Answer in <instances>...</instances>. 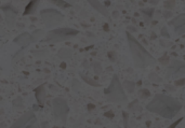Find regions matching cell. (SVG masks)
<instances>
[{
  "label": "cell",
  "instance_id": "1",
  "mask_svg": "<svg viewBox=\"0 0 185 128\" xmlns=\"http://www.w3.org/2000/svg\"><path fill=\"white\" fill-rule=\"evenodd\" d=\"M146 109L155 114L160 115L163 119H171L182 109V103L171 96L165 94H157L152 101L146 106Z\"/></svg>",
  "mask_w": 185,
  "mask_h": 128
},
{
  "label": "cell",
  "instance_id": "2",
  "mask_svg": "<svg viewBox=\"0 0 185 128\" xmlns=\"http://www.w3.org/2000/svg\"><path fill=\"white\" fill-rule=\"evenodd\" d=\"M126 36L127 40H128V44H129V48H130L131 55H132V58H133L136 67L146 68L148 66L156 65L157 60L149 54V52L146 51V49L133 37V35L131 32L126 31Z\"/></svg>",
  "mask_w": 185,
  "mask_h": 128
},
{
  "label": "cell",
  "instance_id": "3",
  "mask_svg": "<svg viewBox=\"0 0 185 128\" xmlns=\"http://www.w3.org/2000/svg\"><path fill=\"white\" fill-rule=\"evenodd\" d=\"M104 94L106 99L110 102H125L127 101V96L125 94V89L122 87L117 74L113 75L112 82L107 88H105Z\"/></svg>",
  "mask_w": 185,
  "mask_h": 128
},
{
  "label": "cell",
  "instance_id": "4",
  "mask_svg": "<svg viewBox=\"0 0 185 128\" xmlns=\"http://www.w3.org/2000/svg\"><path fill=\"white\" fill-rule=\"evenodd\" d=\"M79 34V31L73 28H56V29H52L50 30L47 36H45V41L49 42H61V41H65L70 38H74L75 36Z\"/></svg>",
  "mask_w": 185,
  "mask_h": 128
},
{
  "label": "cell",
  "instance_id": "5",
  "mask_svg": "<svg viewBox=\"0 0 185 128\" xmlns=\"http://www.w3.org/2000/svg\"><path fill=\"white\" fill-rule=\"evenodd\" d=\"M40 15L48 28H53L63 22L64 16L60 11L54 9H45L40 12Z\"/></svg>",
  "mask_w": 185,
  "mask_h": 128
},
{
  "label": "cell",
  "instance_id": "6",
  "mask_svg": "<svg viewBox=\"0 0 185 128\" xmlns=\"http://www.w3.org/2000/svg\"><path fill=\"white\" fill-rule=\"evenodd\" d=\"M185 75V62H181L179 59H172L171 62L169 64L166 72V78L167 79H176Z\"/></svg>",
  "mask_w": 185,
  "mask_h": 128
},
{
  "label": "cell",
  "instance_id": "7",
  "mask_svg": "<svg viewBox=\"0 0 185 128\" xmlns=\"http://www.w3.org/2000/svg\"><path fill=\"white\" fill-rule=\"evenodd\" d=\"M52 109H53V113H54L56 119H61L63 122H65L67 119L69 108H68V105L65 99H63V98H55V99H53Z\"/></svg>",
  "mask_w": 185,
  "mask_h": 128
},
{
  "label": "cell",
  "instance_id": "8",
  "mask_svg": "<svg viewBox=\"0 0 185 128\" xmlns=\"http://www.w3.org/2000/svg\"><path fill=\"white\" fill-rule=\"evenodd\" d=\"M37 124V119L35 113L29 111L21 116L18 121H15L10 128H34V125Z\"/></svg>",
  "mask_w": 185,
  "mask_h": 128
},
{
  "label": "cell",
  "instance_id": "9",
  "mask_svg": "<svg viewBox=\"0 0 185 128\" xmlns=\"http://www.w3.org/2000/svg\"><path fill=\"white\" fill-rule=\"evenodd\" d=\"M170 25L173 26V30L176 35H183L185 34V14H180L174 17L170 22Z\"/></svg>",
  "mask_w": 185,
  "mask_h": 128
},
{
  "label": "cell",
  "instance_id": "10",
  "mask_svg": "<svg viewBox=\"0 0 185 128\" xmlns=\"http://www.w3.org/2000/svg\"><path fill=\"white\" fill-rule=\"evenodd\" d=\"M1 9H2V11H3L5 14L7 22L9 23L10 25H13L14 18H15L16 14H18V10L15 9V8H13V5H3Z\"/></svg>",
  "mask_w": 185,
  "mask_h": 128
},
{
  "label": "cell",
  "instance_id": "11",
  "mask_svg": "<svg viewBox=\"0 0 185 128\" xmlns=\"http://www.w3.org/2000/svg\"><path fill=\"white\" fill-rule=\"evenodd\" d=\"M33 41H34V37H32L27 32L26 34H22L21 36H18L16 39H14V42L20 44L21 46H26V45H28Z\"/></svg>",
  "mask_w": 185,
  "mask_h": 128
},
{
  "label": "cell",
  "instance_id": "12",
  "mask_svg": "<svg viewBox=\"0 0 185 128\" xmlns=\"http://www.w3.org/2000/svg\"><path fill=\"white\" fill-rule=\"evenodd\" d=\"M35 93H36V99H37V101H38L39 107H43V105H45V85H40L38 88H36Z\"/></svg>",
  "mask_w": 185,
  "mask_h": 128
},
{
  "label": "cell",
  "instance_id": "13",
  "mask_svg": "<svg viewBox=\"0 0 185 128\" xmlns=\"http://www.w3.org/2000/svg\"><path fill=\"white\" fill-rule=\"evenodd\" d=\"M90 2V5L94 8L96 11H99L100 13L102 14V15H104V16H108V11H107V9L104 7V5H102L101 2H99V1H89Z\"/></svg>",
  "mask_w": 185,
  "mask_h": 128
},
{
  "label": "cell",
  "instance_id": "14",
  "mask_svg": "<svg viewBox=\"0 0 185 128\" xmlns=\"http://www.w3.org/2000/svg\"><path fill=\"white\" fill-rule=\"evenodd\" d=\"M39 5V1H30L27 5V7L25 8V11H24V15H28V14H33L35 13V10Z\"/></svg>",
  "mask_w": 185,
  "mask_h": 128
},
{
  "label": "cell",
  "instance_id": "15",
  "mask_svg": "<svg viewBox=\"0 0 185 128\" xmlns=\"http://www.w3.org/2000/svg\"><path fill=\"white\" fill-rule=\"evenodd\" d=\"M154 11L155 10L153 8H150V9H142L141 10V13L144 15V19L146 23H149L152 21V17H153L154 15Z\"/></svg>",
  "mask_w": 185,
  "mask_h": 128
},
{
  "label": "cell",
  "instance_id": "16",
  "mask_svg": "<svg viewBox=\"0 0 185 128\" xmlns=\"http://www.w3.org/2000/svg\"><path fill=\"white\" fill-rule=\"evenodd\" d=\"M123 87L127 89V92L129 93H133L136 89V83L133 81H125L123 83Z\"/></svg>",
  "mask_w": 185,
  "mask_h": 128
},
{
  "label": "cell",
  "instance_id": "17",
  "mask_svg": "<svg viewBox=\"0 0 185 128\" xmlns=\"http://www.w3.org/2000/svg\"><path fill=\"white\" fill-rule=\"evenodd\" d=\"M80 76H81V79L86 82V83L90 84V85H92V86H95V87H98V86H100V84L98 83V82H95L94 80H92L91 78H89V76H87V75H83V74H80Z\"/></svg>",
  "mask_w": 185,
  "mask_h": 128
},
{
  "label": "cell",
  "instance_id": "18",
  "mask_svg": "<svg viewBox=\"0 0 185 128\" xmlns=\"http://www.w3.org/2000/svg\"><path fill=\"white\" fill-rule=\"evenodd\" d=\"M59 56L61 58H68L72 56V51L68 49H62L59 52Z\"/></svg>",
  "mask_w": 185,
  "mask_h": 128
},
{
  "label": "cell",
  "instance_id": "19",
  "mask_svg": "<svg viewBox=\"0 0 185 128\" xmlns=\"http://www.w3.org/2000/svg\"><path fill=\"white\" fill-rule=\"evenodd\" d=\"M139 96H140L141 98H148L149 96H150V92H149L148 89L146 88H142L139 90Z\"/></svg>",
  "mask_w": 185,
  "mask_h": 128
},
{
  "label": "cell",
  "instance_id": "20",
  "mask_svg": "<svg viewBox=\"0 0 185 128\" xmlns=\"http://www.w3.org/2000/svg\"><path fill=\"white\" fill-rule=\"evenodd\" d=\"M158 62H160V64H161V65H163V66H168V65H169V64H170V59H169V56H168V55H163V57H160L159 58V60H158Z\"/></svg>",
  "mask_w": 185,
  "mask_h": 128
},
{
  "label": "cell",
  "instance_id": "21",
  "mask_svg": "<svg viewBox=\"0 0 185 128\" xmlns=\"http://www.w3.org/2000/svg\"><path fill=\"white\" fill-rule=\"evenodd\" d=\"M149 79L152 80L153 82H155V83H161V81H163V80L160 79L159 76H157V74L154 73V72H152V73L149 74Z\"/></svg>",
  "mask_w": 185,
  "mask_h": 128
},
{
  "label": "cell",
  "instance_id": "22",
  "mask_svg": "<svg viewBox=\"0 0 185 128\" xmlns=\"http://www.w3.org/2000/svg\"><path fill=\"white\" fill-rule=\"evenodd\" d=\"M122 117H123V122H125V128H128L129 125V114L127 112H122Z\"/></svg>",
  "mask_w": 185,
  "mask_h": 128
},
{
  "label": "cell",
  "instance_id": "23",
  "mask_svg": "<svg viewBox=\"0 0 185 128\" xmlns=\"http://www.w3.org/2000/svg\"><path fill=\"white\" fill-rule=\"evenodd\" d=\"M165 8L167 9H173L174 5H176V1H165Z\"/></svg>",
  "mask_w": 185,
  "mask_h": 128
},
{
  "label": "cell",
  "instance_id": "24",
  "mask_svg": "<svg viewBox=\"0 0 185 128\" xmlns=\"http://www.w3.org/2000/svg\"><path fill=\"white\" fill-rule=\"evenodd\" d=\"M174 85L176 86H183V85H185V78H181L179 80H176L174 81Z\"/></svg>",
  "mask_w": 185,
  "mask_h": 128
},
{
  "label": "cell",
  "instance_id": "25",
  "mask_svg": "<svg viewBox=\"0 0 185 128\" xmlns=\"http://www.w3.org/2000/svg\"><path fill=\"white\" fill-rule=\"evenodd\" d=\"M107 57L110 59V62H115L117 56H116V53H115V52H108V53H107Z\"/></svg>",
  "mask_w": 185,
  "mask_h": 128
},
{
  "label": "cell",
  "instance_id": "26",
  "mask_svg": "<svg viewBox=\"0 0 185 128\" xmlns=\"http://www.w3.org/2000/svg\"><path fill=\"white\" fill-rule=\"evenodd\" d=\"M182 121H183V117H180L179 119H176V122H173V123H172L171 125H170V126H168L167 128H176V126H178V125H179V124H180L181 122H182Z\"/></svg>",
  "mask_w": 185,
  "mask_h": 128
},
{
  "label": "cell",
  "instance_id": "27",
  "mask_svg": "<svg viewBox=\"0 0 185 128\" xmlns=\"http://www.w3.org/2000/svg\"><path fill=\"white\" fill-rule=\"evenodd\" d=\"M93 67H94V71L96 73H101V72H102V66L100 65L99 62H95Z\"/></svg>",
  "mask_w": 185,
  "mask_h": 128
},
{
  "label": "cell",
  "instance_id": "28",
  "mask_svg": "<svg viewBox=\"0 0 185 128\" xmlns=\"http://www.w3.org/2000/svg\"><path fill=\"white\" fill-rule=\"evenodd\" d=\"M160 35L163 36V37H165V38H169V37H170V36H169V32L167 31V27H163V29L160 31Z\"/></svg>",
  "mask_w": 185,
  "mask_h": 128
},
{
  "label": "cell",
  "instance_id": "29",
  "mask_svg": "<svg viewBox=\"0 0 185 128\" xmlns=\"http://www.w3.org/2000/svg\"><path fill=\"white\" fill-rule=\"evenodd\" d=\"M51 2H53V3L58 5H61V7H69V5L66 3L65 1H51Z\"/></svg>",
  "mask_w": 185,
  "mask_h": 128
},
{
  "label": "cell",
  "instance_id": "30",
  "mask_svg": "<svg viewBox=\"0 0 185 128\" xmlns=\"http://www.w3.org/2000/svg\"><path fill=\"white\" fill-rule=\"evenodd\" d=\"M104 115H105V117H107V119H114V116H115L113 111H107V112L104 113Z\"/></svg>",
  "mask_w": 185,
  "mask_h": 128
},
{
  "label": "cell",
  "instance_id": "31",
  "mask_svg": "<svg viewBox=\"0 0 185 128\" xmlns=\"http://www.w3.org/2000/svg\"><path fill=\"white\" fill-rule=\"evenodd\" d=\"M171 16H172L171 11H165V12H163V17H165V18L171 17Z\"/></svg>",
  "mask_w": 185,
  "mask_h": 128
},
{
  "label": "cell",
  "instance_id": "32",
  "mask_svg": "<svg viewBox=\"0 0 185 128\" xmlns=\"http://www.w3.org/2000/svg\"><path fill=\"white\" fill-rule=\"evenodd\" d=\"M103 28H104V31H109V25L108 24H104Z\"/></svg>",
  "mask_w": 185,
  "mask_h": 128
},
{
  "label": "cell",
  "instance_id": "33",
  "mask_svg": "<svg viewBox=\"0 0 185 128\" xmlns=\"http://www.w3.org/2000/svg\"><path fill=\"white\" fill-rule=\"evenodd\" d=\"M166 88H167L168 90H170V92H174V90H176V88H173L171 85H167V86H166Z\"/></svg>",
  "mask_w": 185,
  "mask_h": 128
},
{
  "label": "cell",
  "instance_id": "34",
  "mask_svg": "<svg viewBox=\"0 0 185 128\" xmlns=\"http://www.w3.org/2000/svg\"><path fill=\"white\" fill-rule=\"evenodd\" d=\"M129 30L133 31V32H136V28H134L133 26H128V30H127V31H129Z\"/></svg>",
  "mask_w": 185,
  "mask_h": 128
},
{
  "label": "cell",
  "instance_id": "35",
  "mask_svg": "<svg viewBox=\"0 0 185 128\" xmlns=\"http://www.w3.org/2000/svg\"><path fill=\"white\" fill-rule=\"evenodd\" d=\"M94 108H95V106L94 105H92V103L88 105V109H89V110H92V109H94Z\"/></svg>",
  "mask_w": 185,
  "mask_h": 128
},
{
  "label": "cell",
  "instance_id": "36",
  "mask_svg": "<svg viewBox=\"0 0 185 128\" xmlns=\"http://www.w3.org/2000/svg\"><path fill=\"white\" fill-rule=\"evenodd\" d=\"M110 5V1H104V7H109Z\"/></svg>",
  "mask_w": 185,
  "mask_h": 128
},
{
  "label": "cell",
  "instance_id": "37",
  "mask_svg": "<svg viewBox=\"0 0 185 128\" xmlns=\"http://www.w3.org/2000/svg\"><path fill=\"white\" fill-rule=\"evenodd\" d=\"M118 15H119V13H118V11H114V13H113V16H114V17H118Z\"/></svg>",
  "mask_w": 185,
  "mask_h": 128
},
{
  "label": "cell",
  "instance_id": "38",
  "mask_svg": "<svg viewBox=\"0 0 185 128\" xmlns=\"http://www.w3.org/2000/svg\"><path fill=\"white\" fill-rule=\"evenodd\" d=\"M150 39H152V40L156 39V35H155V34H154V32H152V37H150Z\"/></svg>",
  "mask_w": 185,
  "mask_h": 128
},
{
  "label": "cell",
  "instance_id": "39",
  "mask_svg": "<svg viewBox=\"0 0 185 128\" xmlns=\"http://www.w3.org/2000/svg\"><path fill=\"white\" fill-rule=\"evenodd\" d=\"M158 2H159V1H156V0H153V1H150V3H152V5H157Z\"/></svg>",
  "mask_w": 185,
  "mask_h": 128
},
{
  "label": "cell",
  "instance_id": "40",
  "mask_svg": "<svg viewBox=\"0 0 185 128\" xmlns=\"http://www.w3.org/2000/svg\"><path fill=\"white\" fill-rule=\"evenodd\" d=\"M61 67H62V68H65V67H66V65H65V64H62V66H61Z\"/></svg>",
  "mask_w": 185,
  "mask_h": 128
},
{
  "label": "cell",
  "instance_id": "41",
  "mask_svg": "<svg viewBox=\"0 0 185 128\" xmlns=\"http://www.w3.org/2000/svg\"><path fill=\"white\" fill-rule=\"evenodd\" d=\"M184 59H185V55H184Z\"/></svg>",
  "mask_w": 185,
  "mask_h": 128
},
{
  "label": "cell",
  "instance_id": "42",
  "mask_svg": "<svg viewBox=\"0 0 185 128\" xmlns=\"http://www.w3.org/2000/svg\"><path fill=\"white\" fill-rule=\"evenodd\" d=\"M62 128H65V127H62Z\"/></svg>",
  "mask_w": 185,
  "mask_h": 128
}]
</instances>
